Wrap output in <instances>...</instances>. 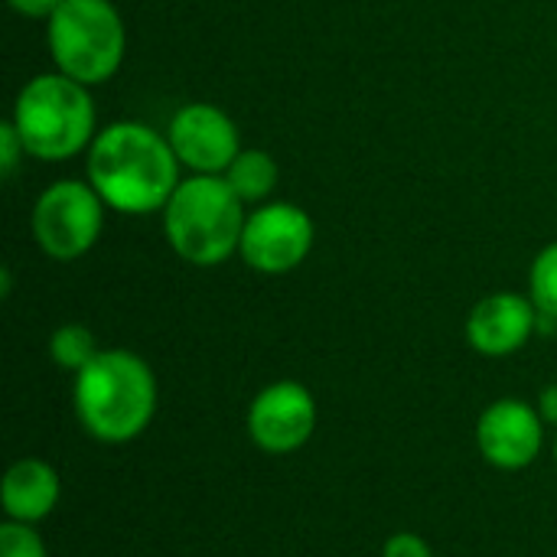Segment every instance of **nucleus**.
Wrapping results in <instances>:
<instances>
[{
  "label": "nucleus",
  "mask_w": 557,
  "mask_h": 557,
  "mask_svg": "<svg viewBox=\"0 0 557 557\" xmlns=\"http://www.w3.org/2000/svg\"><path fill=\"white\" fill-rule=\"evenodd\" d=\"M163 235L176 258L196 268L225 264L242 248L245 202L225 183V176L189 173L163 206Z\"/></svg>",
  "instance_id": "obj_4"
},
{
  "label": "nucleus",
  "mask_w": 557,
  "mask_h": 557,
  "mask_svg": "<svg viewBox=\"0 0 557 557\" xmlns=\"http://www.w3.org/2000/svg\"><path fill=\"white\" fill-rule=\"evenodd\" d=\"M0 503L10 522L36 525L46 516H52L59 503V473L52 463L39 457H23L16 460L0 486Z\"/></svg>",
  "instance_id": "obj_12"
},
{
  "label": "nucleus",
  "mask_w": 557,
  "mask_h": 557,
  "mask_svg": "<svg viewBox=\"0 0 557 557\" xmlns=\"http://www.w3.org/2000/svg\"><path fill=\"white\" fill-rule=\"evenodd\" d=\"M62 0H7V7L26 20H49L59 10Z\"/></svg>",
  "instance_id": "obj_19"
},
{
  "label": "nucleus",
  "mask_w": 557,
  "mask_h": 557,
  "mask_svg": "<svg viewBox=\"0 0 557 557\" xmlns=\"http://www.w3.org/2000/svg\"><path fill=\"white\" fill-rule=\"evenodd\" d=\"M317 242V225L297 202H261L248 212L242 232V261L258 274H287L300 268Z\"/></svg>",
  "instance_id": "obj_7"
},
{
  "label": "nucleus",
  "mask_w": 557,
  "mask_h": 557,
  "mask_svg": "<svg viewBox=\"0 0 557 557\" xmlns=\"http://www.w3.org/2000/svg\"><path fill=\"white\" fill-rule=\"evenodd\" d=\"M98 343H95V333L82 323H65L59 326L52 336H49V356L59 369L65 372H82L95 356H98Z\"/></svg>",
  "instance_id": "obj_14"
},
{
  "label": "nucleus",
  "mask_w": 557,
  "mask_h": 557,
  "mask_svg": "<svg viewBox=\"0 0 557 557\" xmlns=\"http://www.w3.org/2000/svg\"><path fill=\"white\" fill-rule=\"evenodd\" d=\"M476 444L486 463L499 470H525L542 454L545 421L539 408L519 398H499L480 414Z\"/></svg>",
  "instance_id": "obj_10"
},
{
  "label": "nucleus",
  "mask_w": 557,
  "mask_h": 557,
  "mask_svg": "<svg viewBox=\"0 0 557 557\" xmlns=\"http://www.w3.org/2000/svg\"><path fill=\"white\" fill-rule=\"evenodd\" d=\"M55 72L95 88L117 75L127 55V26L111 0H62L46 20Z\"/></svg>",
  "instance_id": "obj_5"
},
{
  "label": "nucleus",
  "mask_w": 557,
  "mask_h": 557,
  "mask_svg": "<svg viewBox=\"0 0 557 557\" xmlns=\"http://www.w3.org/2000/svg\"><path fill=\"white\" fill-rule=\"evenodd\" d=\"M222 176L245 206H261V202H271V196L281 183V166L268 150L242 147V153L232 160V166Z\"/></svg>",
  "instance_id": "obj_13"
},
{
  "label": "nucleus",
  "mask_w": 557,
  "mask_h": 557,
  "mask_svg": "<svg viewBox=\"0 0 557 557\" xmlns=\"http://www.w3.org/2000/svg\"><path fill=\"white\" fill-rule=\"evenodd\" d=\"M88 183L108 209L121 215L163 212L180 186L183 163L176 160L166 134L144 121H111L85 150Z\"/></svg>",
  "instance_id": "obj_1"
},
{
  "label": "nucleus",
  "mask_w": 557,
  "mask_h": 557,
  "mask_svg": "<svg viewBox=\"0 0 557 557\" xmlns=\"http://www.w3.org/2000/svg\"><path fill=\"white\" fill-rule=\"evenodd\" d=\"M555 460H557V441H555Z\"/></svg>",
  "instance_id": "obj_21"
},
{
  "label": "nucleus",
  "mask_w": 557,
  "mask_h": 557,
  "mask_svg": "<svg viewBox=\"0 0 557 557\" xmlns=\"http://www.w3.org/2000/svg\"><path fill=\"white\" fill-rule=\"evenodd\" d=\"M166 140L183 170L199 176H222L242 153L238 124L228 111L209 101L183 104L166 127Z\"/></svg>",
  "instance_id": "obj_8"
},
{
  "label": "nucleus",
  "mask_w": 557,
  "mask_h": 557,
  "mask_svg": "<svg viewBox=\"0 0 557 557\" xmlns=\"http://www.w3.org/2000/svg\"><path fill=\"white\" fill-rule=\"evenodd\" d=\"M75 414L101 444L140 437L157 414V379L150 366L137 352L101 349L75 375Z\"/></svg>",
  "instance_id": "obj_2"
},
{
  "label": "nucleus",
  "mask_w": 557,
  "mask_h": 557,
  "mask_svg": "<svg viewBox=\"0 0 557 557\" xmlns=\"http://www.w3.org/2000/svg\"><path fill=\"white\" fill-rule=\"evenodd\" d=\"M382 557H434L431 555V545L421 539V535H411V532H398L385 542Z\"/></svg>",
  "instance_id": "obj_18"
},
{
  "label": "nucleus",
  "mask_w": 557,
  "mask_h": 557,
  "mask_svg": "<svg viewBox=\"0 0 557 557\" xmlns=\"http://www.w3.org/2000/svg\"><path fill=\"white\" fill-rule=\"evenodd\" d=\"M23 157H26V147H23L16 127H13L10 117H7V121L0 124V173L10 180V176L16 173V166H20Z\"/></svg>",
  "instance_id": "obj_17"
},
{
  "label": "nucleus",
  "mask_w": 557,
  "mask_h": 557,
  "mask_svg": "<svg viewBox=\"0 0 557 557\" xmlns=\"http://www.w3.org/2000/svg\"><path fill=\"white\" fill-rule=\"evenodd\" d=\"M0 557H49L42 539L33 532V525L23 522H3L0 525Z\"/></svg>",
  "instance_id": "obj_16"
},
{
  "label": "nucleus",
  "mask_w": 557,
  "mask_h": 557,
  "mask_svg": "<svg viewBox=\"0 0 557 557\" xmlns=\"http://www.w3.org/2000/svg\"><path fill=\"white\" fill-rule=\"evenodd\" d=\"M10 124L23 140L26 157H36L42 163L78 157L101 131L91 88L62 72L33 75L16 91Z\"/></svg>",
  "instance_id": "obj_3"
},
{
  "label": "nucleus",
  "mask_w": 557,
  "mask_h": 557,
  "mask_svg": "<svg viewBox=\"0 0 557 557\" xmlns=\"http://www.w3.org/2000/svg\"><path fill=\"white\" fill-rule=\"evenodd\" d=\"M539 414H542L545 424L557 428V382L548 385V388H542V395H539Z\"/></svg>",
  "instance_id": "obj_20"
},
{
  "label": "nucleus",
  "mask_w": 557,
  "mask_h": 557,
  "mask_svg": "<svg viewBox=\"0 0 557 557\" xmlns=\"http://www.w3.org/2000/svg\"><path fill=\"white\" fill-rule=\"evenodd\" d=\"M529 297L542 313L557 317V242L545 245L529 271Z\"/></svg>",
  "instance_id": "obj_15"
},
{
  "label": "nucleus",
  "mask_w": 557,
  "mask_h": 557,
  "mask_svg": "<svg viewBox=\"0 0 557 557\" xmlns=\"http://www.w3.org/2000/svg\"><path fill=\"white\" fill-rule=\"evenodd\" d=\"M317 428V401L300 382H274L261 388L248 408V437L264 454L300 450Z\"/></svg>",
  "instance_id": "obj_9"
},
{
  "label": "nucleus",
  "mask_w": 557,
  "mask_h": 557,
  "mask_svg": "<svg viewBox=\"0 0 557 557\" xmlns=\"http://www.w3.org/2000/svg\"><path fill=\"white\" fill-rule=\"evenodd\" d=\"M539 333V307L532 297L499 290L483 297L467 317V343L490 359L519 352Z\"/></svg>",
  "instance_id": "obj_11"
},
{
  "label": "nucleus",
  "mask_w": 557,
  "mask_h": 557,
  "mask_svg": "<svg viewBox=\"0 0 557 557\" xmlns=\"http://www.w3.org/2000/svg\"><path fill=\"white\" fill-rule=\"evenodd\" d=\"M104 199L88 180H55L33 202V238L52 261H78L104 232Z\"/></svg>",
  "instance_id": "obj_6"
}]
</instances>
